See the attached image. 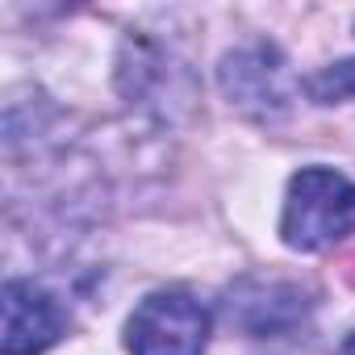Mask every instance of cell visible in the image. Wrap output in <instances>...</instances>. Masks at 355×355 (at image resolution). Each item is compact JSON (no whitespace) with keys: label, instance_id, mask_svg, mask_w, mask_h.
<instances>
[{"label":"cell","instance_id":"obj_3","mask_svg":"<svg viewBox=\"0 0 355 355\" xmlns=\"http://www.w3.org/2000/svg\"><path fill=\"white\" fill-rule=\"evenodd\" d=\"M222 92L234 109H243L255 121H272L288 109V80L284 63L272 46H247L222 63Z\"/></svg>","mask_w":355,"mask_h":355},{"label":"cell","instance_id":"obj_4","mask_svg":"<svg viewBox=\"0 0 355 355\" xmlns=\"http://www.w3.org/2000/svg\"><path fill=\"white\" fill-rule=\"evenodd\" d=\"M63 309L59 301L38 288L34 280H9L5 284V334H0V355H42L63 338Z\"/></svg>","mask_w":355,"mask_h":355},{"label":"cell","instance_id":"obj_1","mask_svg":"<svg viewBox=\"0 0 355 355\" xmlns=\"http://www.w3.org/2000/svg\"><path fill=\"white\" fill-rule=\"evenodd\" d=\"M355 230V184L330 167H301L288 180L280 239L293 251H326Z\"/></svg>","mask_w":355,"mask_h":355},{"label":"cell","instance_id":"obj_5","mask_svg":"<svg viewBox=\"0 0 355 355\" xmlns=\"http://www.w3.org/2000/svg\"><path fill=\"white\" fill-rule=\"evenodd\" d=\"M305 92L313 105H343V101H355V59H343V63H330L322 71H313L305 80Z\"/></svg>","mask_w":355,"mask_h":355},{"label":"cell","instance_id":"obj_2","mask_svg":"<svg viewBox=\"0 0 355 355\" xmlns=\"http://www.w3.org/2000/svg\"><path fill=\"white\" fill-rule=\"evenodd\" d=\"M209 309L189 293H150L125 322L130 355H205Z\"/></svg>","mask_w":355,"mask_h":355},{"label":"cell","instance_id":"obj_6","mask_svg":"<svg viewBox=\"0 0 355 355\" xmlns=\"http://www.w3.org/2000/svg\"><path fill=\"white\" fill-rule=\"evenodd\" d=\"M343 355H355V334H351V338L343 343Z\"/></svg>","mask_w":355,"mask_h":355}]
</instances>
